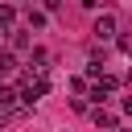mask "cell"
<instances>
[{
	"mask_svg": "<svg viewBox=\"0 0 132 132\" xmlns=\"http://www.w3.org/2000/svg\"><path fill=\"white\" fill-rule=\"evenodd\" d=\"M45 91H50V82L41 78V74H25L21 78V91H16V99H25V103H37V99H45Z\"/></svg>",
	"mask_w": 132,
	"mask_h": 132,
	"instance_id": "cell-1",
	"label": "cell"
},
{
	"mask_svg": "<svg viewBox=\"0 0 132 132\" xmlns=\"http://www.w3.org/2000/svg\"><path fill=\"white\" fill-rule=\"evenodd\" d=\"M95 124H103V128H116V116H111V111H103V107H95Z\"/></svg>",
	"mask_w": 132,
	"mask_h": 132,
	"instance_id": "cell-5",
	"label": "cell"
},
{
	"mask_svg": "<svg viewBox=\"0 0 132 132\" xmlns=\"http://www.w3.org/2000/svg\"><path fill=\"white\" fill-rule=\"evenodd\" d=\"M8 45H12V50H29V37H25L21 29H8Z\"/></svg>",
	"mask_w": 132,
	"mask_h": 132,
	"instance_id": "cell-3",
	"label": "cell"
},
{
	"mask_svg": "<svg viewBox=\"0 0 132 132\" xmlns=\"http://www.w3.org/2000/svg\"><path fill=\"white\" fill-rule=\"evenodd\" d=\"M78 4H82V8H99V0H78Z\"/></svg>",
	"mask_w": 132,
	"mask_h": 132,
	"instance_id": "cell-7",
	"label": "cell"
},
{
	"mask_svg": "<svg viewBox=\"0 0 132 132\" xmlns=\"http://www.w3.org/2000/svg\"><path fill=\"white\" fill-rule=\"evenodd\" d=\"M95 78H99V87H103V91H116V87H120V78H116V74H103V70H99Z\"/></svg>",
	"mask_w": 132,
	"mask_h": 132,
	"instance_id": "cell-4",
	"label": "cell"
},
{
	"mask_svg": "<svg viewBox=\"0 0 132 132\" xmlns=\"http://www.w3.org/2000/svg\"><path fill=\"white\" fill-rule=\"evenodd\" d=\"M12 16H16V12H12V4H0V25H4V29L12 25Z\"/></svg>",
	"mask_w": 132,
	"mask_h": 132,
	"instance_id": "cell-6",
	"label": "cell"
},
{
	"mask_svg": "<svg viewBox=\"0 0 132 132\" xmlns=\"http://www.w3.org/2000/svg\"><path fill=\"white\" fill-rule=\"evenodd\" d=\"M95 33H99V41H107V37H116V16H111V12H103V16L95 21Z\"/></svg>",
	"mask_w": 132,
	"mask_h": 132,
	"instance_id": "cell-2",
	"label": "cell"
}]
</instances>
